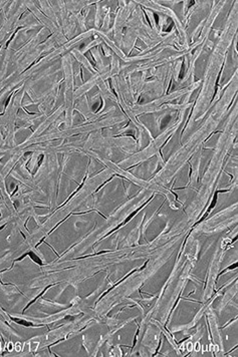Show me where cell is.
Instances as JSON below:
<instances>
[{"mask_svg": "<svg viewBox=\"0 0 238 357\" xmlns=\"http://www.w3.org/2000/svg\"><path fill=\"white\" fill-rule=\"evenodd\" d=\"M11 319L13 320V321H15V322H17L18 324H21V325H25V326H33V324L32 323H29V322H26V321H24V320H20V319H16V318H13V317H11Z\"/></svg>", "mask_w": 238, "mask_h": 357, "instance_id": "1", "label": "cell"}, {"mask_svg": "<svg viewBox=\"0 0 238 357\" xmlns=\"http://www.w3.org/2000/svg\"><path fill=\"white\" fill-rule=\"evenodd\" d=\"M28 255L30 256V257H31V259H32L33 261H35V262L37 263V264H40V265H41V264H42V262H41V260H40V259L38 258V257L36 256L35 254L33 253V252H29V253H28Z\"/></svg>", "mask_w": 238, "mask_h": 357, "instance_id": "2", "label": "cell"}]
</instances>
